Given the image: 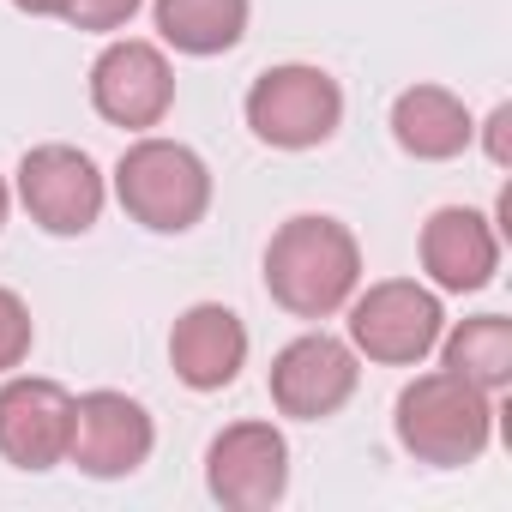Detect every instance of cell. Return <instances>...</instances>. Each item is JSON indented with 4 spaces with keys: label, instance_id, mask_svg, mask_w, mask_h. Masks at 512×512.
I'll use <instances>...</instances> for the list:
<instances>
[{
    "label": "cell",
    "instance_id": "obj_1",
    "mask_svg": "<svg viewBox=\"0 0 512 512\" xmlns=\"http://www.w3.org/2000/svg\"><path fill=\"white\" fill-rule=\"evenodd\" d=\"M266 290L296 320H332L362 290V247L338 217L302 211L266 247Z\"/></svg>",
    "mask_w": 512,
    "mask_h": 512
},
{
    "label": "cell",
    "instance_id": "obj_2",
    "mask_svg": "<svg viewBox=\"0 0 512 512\" xmlns=\"http://www.w3.org/2000/svg\"><path fill=\"white\" fill-rule=\"evenodd\" d=\"M392 428H398V446L422 464H440V470L476 464L488 452V434H494V392L470 386L452 368L416 374L398 392Z\"/></svg>",
    "mask_w": 512,
    "mask_h": 512
},
{
    "label": "cell",
    "instance_id": "obj_3",
    "mask_svg": "<svg viewBox=\"0 0 512 512\" xmlns=\"http://www.w3.org/2000/svg\"><path fill=\"white\" fill-rule=\"evenodd\" d=\"M115 199L121 211L151 235H187L211 211V169L181 139H133L115 163Z\"/></svg>",
    "mask_w": 512,
    "mask_h": 512
},
{
    "label": "cell",
    "instance_id": "obj_4",
    "mask_svg": "<svg viewBox=\"0 0 512 512\" xmlns=\"http://www.w3.org/2000/svg\"><path fill=\"white\" fill-rule=\"evenodd\" d=\"M247 127L272 151H314L344 127V91L326 67L284 61L247 85Z\"/></svg>",
    "mask_w": 512,
    "mask_h": 512
},
{
    "label": "cell",
    "instance_id": "obj_5",
    "mask_svg": "<svg viewBox=\"0 0 512 512\" xmlns=\"http://www.w3.org/2000/svg\"><path fill=\"white\" fill-rule=\"evenodd\" d=\"M344 308H350V350L368 356V362H386V368L422 362V356L440 344V332H446L440 290H428V284H416V278L368 284V290H356Z\"/></svg>",
    "mask_w": 512,
    "mask_h": 512
},
{
    "label": "cell",
    "instance_id": "obj_6",
    "mask_svg": "<svg viewBox=\"0 0 512 512\" xmlns=\"http://www.w3.org/2000/svg\"><path fill=\"white\" fill-rule=\"evenodd\" d=\"M91 109L109 127L151 133L175 109V67H169V55L157 43H145V37H115L91 61Z\"/></svg>",
    "mask_w": 512,
    "mask_h": 512
},
{
    "label": "cell",
    "instance_id": "obj_7",
    "mask_svg": "<svg viewBox=\"0 0 512 512\" xmlns=\"http://www.w3.org/2000/svg\"><path fill=\"white\" fill-rule=\"evenodd\" d=\"M205 488L229 512H266L290 488V440L272 422H229L205 452Z\"/></svg>",
    "mask_w": 512,
    "mask_h": 512
},
{
    "label": "cell",
    "instance_id": "obj_8",
    "mask_svg": "<svg viewBox=\"0 0 512 512\" xmlns=\"http://www.w3.org/2000/svg\"><path fill=\"white\" fill-rule=\"evenodd\" d=\"M103 169L79 145H37L19 163V205L31 211L37 229L49 235H85L103 217Z\"/></svg>",
    "mask_w": 512,
    "mask_h": 512
},
{
    "label": "cell",
    "instance_id": "obj_9",
    "mask_svg": "<svg viewBox=\"0 0 512 512\" xmlns=\"http://www.w3.org/2000/svg\"><path fill=\"white\" fill-rule=\"evenodd\" d=\"M356 350L332 332H302L272 356V404L296 422H326L356 398Z\"/></svg>",
    "mask_w": 512,
    "mask_h": 512
},
{
    "label": "cell",
    "instance_id": "obj_10",
    "mask_svg": "<svg viewBox=\"0 0 512 512\" xmlns=\"http://www.w3.org/2000/svg\"><path fill=\"white\" fill-rule=\"evenodd\" d=\"M157 446V422L139 398L127 392H85L73 398V434H67V464H79L97 482L133 476Z\"/></svg>",
    "mask_w": 512,
    "mask_h": 512
},
{
    "label": "cell",
    "instance_id": "obj_11",
    "mask_svg": "<svg viewBox=\"0 0 512 512\" xmlns=\"http://www.w3.org/2000/svg\"><path fill=\"white\" fill-rule=\"evenodd\" d=\"M73 434V392L43 374H7L0 386V458L19 470H55L67 464Z\"/></svg>",
    "mask_w": 512,
    "mask_h": 512
},
{
    "label": "cell",
    "instance_id": "obj_12",
    "mask_svg": "<svg viewBox=\"0 0 512 512\" xmlns=\"http://www.w3.org/2000/svg\"><path fill=\"white\" fill-rule=\"evenodd\" d=\"M422 272L446 296L488 290L500 272V229L470 205H440L422 223Z\"/></svg>",
    "mask_w": 512,
    "mask_h": 512
},
{
    "label": "cell",
    "instance_id": "obj_13",
    "mask_svg": "<svg viewBox=\"0 0 512 512\" xmlns=\"http://www.w3.org/2000/svg\"><path fill=\"white\" fill-rule=\"evenodd\" d=\"M169 362H175V380L193 386V392H223L235 386V374L247 368V326L235 308L223 302H193L175 332H169Z\"/></svg>",
    "mask_w": 512,
    "mask_h": 512
},
{
    "label": "cell",
    "instance_id": "obj_14",
    "mask_svg": "<svg viewBox=\"0 0 512 512\" xmlns=\"http://www.w3.org/2000/svg\"><path fill=\"white\" fill-rule=\"evenodd\" d=\"M392 139L416 163H452L476 139V121H470L464 97H452L446 85H410L392 103Z\"/></svg>",
    "mask_w": 512,
    "mask_h": 512
},
{
    "label": "cell",
    "instance_id": "obj_15",
    "mask_svg": "<svg viewBox=\"0 0 512 512\" xmlns=\"http://www.w3.org/2000/svg\"><path fill=\"white\" fill-rule=\"evenodd\" d=\"M440 368L464 374L482 392H506L512 386V320L506 314L458 320L452 332H440Z\"/></svg>",
    "mask_w": 512,
    "mask_h": 512
},
{
    "label": "cell",
    "instance_id": "obj_16",
    "mask_svg": "<svg viewBox=\"0 0 512 512\" xmlns=\"http://www.w3.org/2000/svg\"><path fill=\"white\" fill-rule=\"evenodd\" d=\"M157 37L181 55H223L247 37V0H157Z\"/></svg>",
    "mask_w": 512,
    "mask_h": 512
},
{
    "label": "cell",
    "instance_id": "obj_17",
    "mask_svg": "<svg viewBox=\"0 0 512 512\" xmlns=\"http://www.w3.org/2000/svg\"><path fill=\"white\" fill-rule=\"evenodd\" d=\"M31 338H37V326H31V308L0 284V374H13V368H25V356H31Z\"/></svg>",
    "mask_w": 512,
    "mask_h": 512
},
{
    "label": "cell",
    "instance_id": "obj_18",
    "mask_svg": "<svg viewBox=\"0 0 512 512\" xmlns=\"http://www.w3.org/2000/svg\"><path fill=\"white\" fill-rule=\"evenodd\" d=\"M133 13H139V0H61V25H73V31H121V25H133Z\"/></svg>",
    "mask_w": 512,
    "mask_h": 512
},
{
    "label": "cell",
    "instance_id": "obj_19",
    "mask_svg": "<svg viewBox=\"0 0 512 512\" xmlns=\"http://www.w3.org/2000/svg\"><path fill=\"white\" fill-rule=\"evenodd\" d=\"M482 145H488V163L512 169V103H500V109L482 121Z\"/></svg>",
    "mask_w": 512,
    "mask_h": 512
},
{
    "label": "cell",
    "instance_id": "obj_20",
    "mask_svg": "<svg viewBox=\"0 0 512 512\" xmlns=\"http://www.w3.org/2000/svg\"><path fill=\"white\" fill-rule=\"evenodd\" d=\"M19 13H31V19H61V0H13Z\"/></svg>",
    "mask_w": 512,
    "mask_h": 512
},
{
    "label": "cell",
    "instance_id": "obj_21",
    "mask_svg": "<svg viewBox=\"0 0 512 512\" xmlns=\"http://www.w3.org/2000/svg\"><path fill=\"white\" fill-rule=\"evenodd\" d=\"M7 211H13V193H7V181H0V229H7Z\"/></svg>",
    "mask_w": 512,
    "mask_h": 512
}]
</instances>
